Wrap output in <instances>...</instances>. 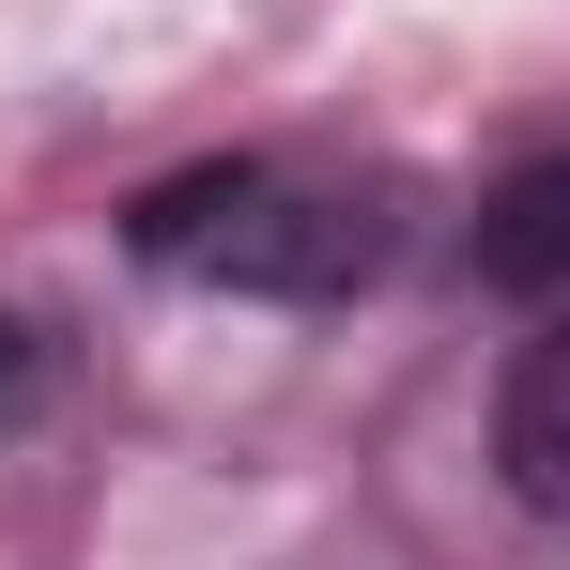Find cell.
<instances>
[{
  "instance_id": "6da1fadb",
  "label": "cell",
  "mask_w": 570,
  "mask_h": 570,
  "mask_svg": "<svg viewBox=\"0 0 570 570\" xmlns=\"http://www.w3.org/2000/svg\"><path fill=\"white\" fill-rule=\"evenodd\" d=\"M139 263L186 293H278V308H340V293L385 263V232L355 216L340 186H293V170H170V186L124 216Z\"/></svg>"
},
{
  "instance_id": "3957f363",
  "label": "cell",
  "mask_w": 570,
  "mask_h": 570,
  "mask_svg": "<svg viewBox=\"0 0 570 570\" xmlns=\"http://www.w3.org/2000/svg\"><path fill=\"white\" fill-rule=\"evenodd\" d=\"M478 278L493 293H570V155H524L478 200Z\"/></svg>"
},
{
  "instance_id": "277c9868",
  "label": "cell",
  "mask_w": 570,
  "mask_h": 570,
  "mask_svg": "<svg viewBox=\"0 0 570 570\" xmlns=\"http://www.w3.org/2000/svg\"><path fill=\"white\" fill-rule=\"evenodd\" d=\"M16 401H31V340L0 324V416H16Z\"/></svg>"
},
{
  "instance_id": "7a4b0ae2",
  "label": "cell",
  "mask_w": 570,
  "mask_h": 570,
  "mask_svg": "<svg viewBox=\"0 0 570 570\" xmlns=\"http://www.w3.org/2000/svg\"><path fill=\"white\" fill-rule=\"evenodd\" d=\"M493 463H509V493H524L540 524H570V324H540V340L509 355V401H493Z\"/></svg>"
}]
</instances>
